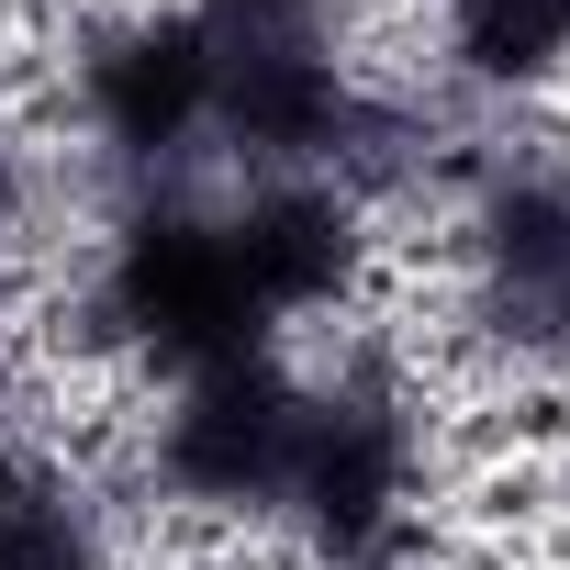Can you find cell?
<instances>
[{"instance_id":"obj_1","label":"cell","mask_w":570,"mask_h":570,"mask_svg":"<svg viewBox=\"0 0 570 570\" xmlns=\"http://www.w3.org/2000/svg\"><path fill=\"white\" fill-rule=\"evenodd\" d=\"M101 314H112V336H124L146 370H168V381H202V370L268 347L246 279H235V246H224V213H202V202H179V190L135 202V224L112 235V257H101Z\"/></svg>"},{"instance_id":"obj_2","label":"cell","mask_w":570,"mask_h":570,"mask_svg":"<svg viewBox=\"0 0 570 570\" xmlns=\"http://www.w3.org/2000/svg\"><path fill=\"white\" fill-rule=\"evenodd\" d=\"M414 414L381 392V381H347V392H314L303 403V459H292V492L279 514H303V537L347 570L392 559V537L414 525Z\"/></svg>"},{"instance_id":"obj_3","label":"cell","mask_w":570,"mask_h":570,"mask_svg":"<svg viewBox=\"0 0 570 570\" xmlns=\"http://www.w3.org/2000/svg\"><path fill=\"white\" fill-rule=\"evenodd\" d=\"M303 403L314 392L279 370L268 347L179 381V403L157 425V481L179 503H213V514H279L292 459H303Z\"/></svg>"},{"instance_id":"obj_4","label":"cell","mask_w":570,"mask_h":570,"mask_svg":"<svg viewBox=\"0 0 570 570\" xmlns=\"http://www.w3.org/2000/svg\"><path fill=\"white\" fill-rule=\"evenodd\" d=\"M79 101H90V124H101V146H112L124 168L190 157V135H213V57H202V23H190V12H157V23L101 35V57L79 68Z\"/></svg>"},{"instance_id":"obj_5","label":"cell","mask_w":570,"mask_h":570,"mask_svg":"<svg viewBox=\"0 0 570 570\" xmlns=\"http://www.w3.org/2000/svg\"><path fill=\"white\" fill-rule=\"evenodd\" d=\"M224 246H235V279L257 325H292V314H325L358 268V213L325 190V179H257L235 213H224Z\"/></svg>"},{"instance_id":"obj_6","label":"cell","mask_w":570,"mask_h":570,"mask_svg":"<svg viewBox=\"0 0 570 570\" xmlns=\"http://www.w3.org/2000/svg\"><path fill=\"white\" fill-rule=\"evenodd\" d=\"M481 279L503 336H570V179L548 168H503L481 190Z\"/></svg>"},{"instance_id":"obj_7","label":"cell","mask_w":570,"mask_h":570,"mask_svg":"<svg viewBox=\"0 0 570 570\" xmlns=\"http://www.w3.org/2000/svg\"><path fill=\"white\" fill-rule=\"evenodd\" d=\"M448 57L481 90H537L570 68V0H448Z\"/></svg>"},{"instance_id":"obj_8","label":"cell","mask_w":570,"mask_h":570,"mask_svg":"<svg viewBox=\"0 0 570 570\" xmlns=\"http://www.w3.org/2000/svg\"><path fill=\"white\" fill-rule=\"evenodd\" d=\"M0 570H101V537L79 514V492L0 436Z\"/></svg>"},{"instance_id":"obj_9","label":"cell","mask_w":570,"mask_h":570,"mask_svg":"<svg viewBox=\"0 0 570 570\" xmlns=\"http://www.w3.org/2000/svg\"><path fill=\"white\" fill-rule=\"evenodd\" d=\"M0 224H12V157H0Z\"/></svg>"}]
</instances>
